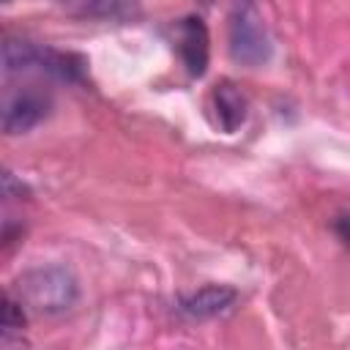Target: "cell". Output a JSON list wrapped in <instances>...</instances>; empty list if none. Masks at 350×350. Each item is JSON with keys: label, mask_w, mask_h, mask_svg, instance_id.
Returning a JSON list of instances; mask_svg holds the SVG:
<instances>
[{"label": "cell", "mask_w": 350, "mask_h": 350, "mask_svg": "<svg viewBox=\"0 0 350 350\" xmlns=\"http://www.w3.org/2000/svg\"><path fill=\"white\" fill-rule=\"evenodd\" d=\"M230 52L238 63L260 66L271 55V41L254 0H235L230 11Z\"/></svg>", "instance_id": "obj_1"}, {"label": "cell", "mask_w": 350, "mask_h": 350, "mask_svg": "<svg viewBox=\"0 0 350 350\" xmlns=\"http://www.w3.org/2000/svg\"><path fill=\"white\" fill-rule=\"evenodd\" d=\"M19 295L38 312H63L77 298V284L63 268H38L19 279Z\"/></svg>", "instance_id": "obj_2"}, {"label": "cell", "mask_w": 350, "mask_h": 350, "mask_svg": "<svg viewBox=\"0 0 350 350\" xmlns=\"http://www.w3.org/2000/svg\"><path fill=\"white\" fill-rule=\"evenodd\" d=\"M175 41L178 52L189 68V74L202 77L208 66V30L200 16H186L175 25Z\"/></svg>", "instance_id": "obj_3"}, {"label": "cell", "mask_w": 350, "mask_h": 350, "mask_svg": "<svg viewBox=\"0 0 350 350\" xmlns=\"http://www.w3.org/2000/svg\"><path fill=\"white\" fill-rule=\"evenodd\" d=\"M49 109V98H44V93L38 90H19L14 96L5 98V109H3V129L8 134H19L33 129Z\"/></svg>", "instance_id": "obj_4"}, {"label": "cell", "mask_w": 350, "mask_h": 350, "mask_svg": "<svg viewBox=\"0 0 350 350\" xmlns=\"http://www.w3.org/2000/svg\"><path fill=\"white\" fill-rule=\"evenodd\" d=\"M232 301H235V290H232V287L208 284V287L197 290L194 295L183 298V301H180V312H183L186 317L205 320V317H213V314L224 312V309H227Z\"/></svg>", "instance_id": "obj_5"}, {"label": "cell", "mask_w": 350, "mask_h": 350, "mask_svg": "<svg viewBox=\"0 0 350 350\" xmlns=\"http://www.w3.org/2000/svg\"><path fill=\"white\" fill-rule=\"evenodd\" d=\"M213 109H216V123L230 134L246 120V98L232 82H219L213 88Z\"/></svg>", "instance_id": "obj_6"}, {"label": "cell", "mask_w": 350, "mask_h": 350, "mask_svg": "<svg viewBox=\"0 0 350 350\" xmlns=\"http://www.w3.org/2000/svg\"><path fill=\"white\" fill-rule=\"evenodd\" d=\"M3 328H5V334H8V331L22 328V312H16V304H14L11 298H5V317H3Z\"/></svg>", "instance_id": "obj_7"}, {"label": "cell", "mask_w": 350, "mask_h": 350, "mask_svg": "<svg viewBox=\"0 0 350 350\" xmlns=\"http://www.w3.org/2000/svg\"><path fill=\"white\" fill-rule=\"evenodd\" d=\"M334 230H336V235L350 246V213L339 216V219H336V224H334Z\"/></svg>", "instance_id": "obj_8"}]
</instances>
